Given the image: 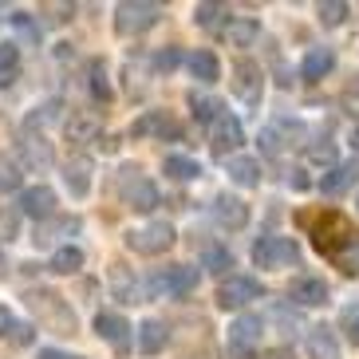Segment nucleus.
<instances>
[{
    "label": "nucleus",
    "instance_id": "1",
    "mask_svg": "<svg viewBox=\"0 0 359 359\" xmlns=\"http://www.w3.org/2000/svg\"><path fill=\"white\" fill-rule=\"evenodd\" d=\"M24 300H28V308L40 316V324L48 327V332H55V336H72V332H75V312H72V304H67L60 292L32 288Z\"/></svg>",
    "mask_w": 359,
    "mask_h": 359
},
{
    "label": "nucleus",
    "instance_id": "2",
    "mask_svg": "<svg viewBox=\"0 0 359 359\" xmlns=\"http://www.w3.org/2000/svg\"><path fill=\"white\" fill-rule=\"evenodd\" d=\"M158 20H162V4H150V0H123V4H115V32L118 36H142Z\"/></svg>",
    "mask_w": 359,
    "mask_h": 359
},
{
    "label": "nucleus",
    "instance_id": "3",
    "mask_svg": "<svg viewBox=\"0 0 359 359\" xmlns=\"http://www.w3.org/2000/svg\"><path fill=\"white\" fill-rule=\"evenodd\" d=\"M253 261L257 269H292L300 261V245L292 237H261L253 245Z\"/></svg>",
    "mask_w": 359,
    "mask_h": 359
},
{
    "label": "nucleus",
    "instance_id": "4",
    "mask_svg": "<svg viewBox=\"0 0 359 359\" xmlns=\"http://www.w3.org/2000/svg\"><path fill=\"white\" fill-rule=\"evenodd\" d=\"M170 245H174V225H166V222H150L127 233V249L142 257H158V253H166Z\"/></svg>",
    "mask_w": 359,
    "mask_h": 359
},
{
    "label": "nucleus",
    "instance_id": "5",
    "mask_svg": "<svg viewBox=\"0 0 359 359\" xmlns=\"http://www.w3.org/2000/svg\"><path fill=\"white\" fill-rule=\"evenodd\" d=\"M123 201H127L130 210H138V213H150L154 205H158V186L142 174L138 166H127L123 170Z\"/></svg>",
    "mask_w": 359,
    "mask_h": 359
},
{
    "label": "nucleus",
    "instance_id": "6",
    "mask_svg": "<svg viewBox=\"0 0 359 359\" xmlns=\"http://www.w3.org/2000/svg\"><path fill=\"white\" fill-rule=\"evenodd\" d=\"M355 237L359 233H351L348 217H339V213H324V222L316 225V249L324 257H336L339 249H348Z\"/></svg>",
    "mask_w": 359,
    "mask_h": 359
},
{
    "label": "nucleus",
    "instance_id": "7",
    "mask_svg": "<svg viewBox=\"0 0 359 359\" xmlns=\"http://www.w3.org/2000/svg\"><path fill=\"white\" fill-rule=\"evenodd\" d=\"M233 95L241 99V103H249V107H261V95H264V72H261V64H253V60L233 64Z\"/></svg>",
    "mask_w": 359,
    "mask_h": 359
},
{
    "label": "nucleus",
    "instance_id": "8",
    "mask_svg": "<svg viewBox=\"0 0 359 359\" xmlns=\"http://www.w3.org/2000/svg\"><path fill=\"white\" fill-rule=\"evenodd\" d=\"M261 296H264L261 280H253V276H229V280H222V288H217V304L229 312V308L253 304V300H261Z\"/></svg>",
    "mask_w": 359,
    "mask_h": 359
},
{
    "label": "nucleus",
    "instance_id": "9",
    "mask_svg": "<svg viewBox=\"0 0 359 359\" xmlns=\"http://www.w3.org/2000/svg\"><path fill=\"white\" fill-rule=\"evenodd\" d=\"M55 190L52 186H28V190H20V198H16V213H24V217H36V222H48V217H55Z\"/></svg>",
    "mask_w": 359,
    "mask_h": 359
},
{
    "label": "nucleus",
    "instance_id": "10",
    "mask_svg": "<svg viewBox=\"0 0 359 359\" xmlns=\"http://www.w3.org/2000/svg\"><path fill=\"white\" fill-rule=\"evenodd\" d=\"M198 285V269H190V264H174V269H166V273H158L154 280L147 285L150 296H186L190 288Z\"/></svg>",
    "mask_w": 359,
    "mask_h": 359
},
{
    "label": "nucleus",
    "instance_id": "11",
    "mask_svg": "<svg viewBox=\"0 0 359 359\" xmlns=\"http://www.w3.org/2000/svg\"><path fill=\"white\" fill-rule=\"evenodd\" d=\"M210 142H213V154L217 158H229L233 150L245 142V130H241V123L233 115H217L213 118V135H210Z\"/></svg>",
    "mask_w": 359,
    "mask_h": 359
},
{
    "label": "nucleus",
    "instance_id": "12",
    "mask_svg": "<svg viewBox=\"0 0 359 359\" xmlns=\"http://www.w3.org/2000/svg\"><path fill=\"white\" fill-rule=\"evenodd\" d=\"M20 158H24V166H28V170H48L55 162V150H52V142H48L43 135L24 130V135H20Z\"/></svg>",
    "mask_w": 359,
    "mask_h": 359
},
{
    "label": "nucleus",
    "instance_id": "13",
    "mask_svg": "<svg viewBox=\"0 0 359 359\" xmlns=\"http://www.w3.org/2000/svg\"><path fill=\"white\" fill-rule=\"evenodd\" d=\"M135 138H147V135H158V138H182V123L178 118H170L166 111H147L142 118H135V127H130Z\"/></svg>",
    "mask_w": 359,
    "mask_h": 359
},
{
    "label": "nucleus",
    "instance_id": "14",
    "mask_svg": "<svg viewBox=\"0 0 359 359\" xmlns=\"http://www.w3.org/2000/svg\"><path fill=\"white\" fill-rule=\"evenodd\" d=\"M261 332H264L261 316L245 312V316H237V320L229 324V348H233V351H249V348H257V344H261Z\"/></svg>",
    "mask_w": 359,
    "mask_h": 359
},
{
    "label": "nucleus",
    "instance_id": "15",
    "mask_svg": "<svg viewBox=\"0 0 359 359\" xmlns=\"http://www.w3.org/2000/svg\"><path fill=\"white\" fill-rule=\"evenodd\" d=\"M213 217H217V225L229 233L245 229L249 225V205H245L241 198H229V194H222V198L213 201Z\"/></svg>",
    "mask_w": 359,
    "mask_h": 359
},
{
    "label": "nucleus",
    "instance_id": "16",
    "mask_svg": "<svg viewBox=\"0 0 359 359\" xmlns=\"http://www.w3.org/2000/svg\"><path fill=\"white\" fill-rule=\"evenodd\" d=\"M355 182H359V162L355 158H351V162H336V166L320 178V190H324L327 198H339V194H348Z\"/></svg>",
    "mask_w": 359,
    "mask_h": 359
},
{
    "label": "nucleus",
    "instance_id": "17",
    "mask_svg": "<svg viewBox=\"0 0 359 359\" xmlns=\"http://www.w3.org/2000/svg\"><path fill=\"white\" fill-rule=\"evenodd\" d=\"M91 170H95V162L87 158V154H75L64 166V186L72 198H87L91 194Z\"/></svg>",
    "mask_w": 359,
    "mask_h": 359
},
{
    "label": "nucleus",
    "instance_id": "18",
    "mask_svg": "<svg viewBox=\"0 0 359 359\" xmlns=\"http://www.w3.org/2000/svg\"><path fill=\"white\" fill-rule=\"evenodd\" d=\"M296 304L304 308H316V304H327V280L324 276H296L292 280V292H288Z\"/></svg>",
    "mask_w": 359,
    "mask_h": 359
},
{
    "label": "nucleus",
    "instance_id": "19",
    "mask_svg": "<svg viewBox=\"0 0 359 359\" xmlns=\"http://www.w3.org/2000/svg\"><path fill=\"white\" fill-rule=\"evenodd\" d=\"M332 67H336V52H332V48H308L304 64H300V79L320 83L324 75H332Z\"/></svg>",
    "mask_w": 359,
    "mask_h": 359
},
{
    "label": "nucleus",
    "instance_id": "20",
    "mask_svg": "<svg viewBox=\"0 0 359 359\" xmlns=\"http://www.w3.org/2000/svg\"><path fill=\"white\" fill-rule=\"evenodd\" d=\"M67 138L72 142H95V135L103 130V118L95 115V111H72V118L64 123Z\"/></svg>",
    "mask_w": 359,
    "mask_h": 359
},
{
    "label": "nucleus",
    "instance_id": "21",
    "mask_svg": "<svg viewBox=\"0 0 359 359\" xmlns=\"http://www.w3.org/2000/svg\"><path fill=\"white\" fill-rule=\"evenodd\" d=\"M95 332H99V339H107V344H115L118 351H127L130 344H127V332H130V324L118 312H99L95 316Z\"/></svg>",
    "mask_w": 359,
    "mask_h": 359
},
{
    "label": "nucleus",
    "instance_id": "22",
    "mask_svg": "<svg viewBox=\"0 0 359 359\" xmlns=\"http://www.w3.org/2000/svg\"><path fill=\"white\" fill-rule=\"evenodd\" d=\"M225 40H229L233 48H253V43L261 40V20H257V16H233V20L225 24Z\"/></svg>",
    "mask_w": 359,
    "mask_h": 359
},
{
    "label": "nucleus",
    "instance_id": "23",
    "mask_svg": "<svg viewBox=\"0 0 359 359\" xmlns=\"http://www.w3.org/2000/svg\"><path fill=\"white\" fill-rule=\"evenodd\" d=\"M225 166H229V182H237L241 190H253V186H261V178H264L261 162H257V158H245V154H233Z\"/></svg>",
    "mask_w": 359,
    "mask_h": 359
},
{
    "label": "nucleus",
    "instance_id": "24",
    "mask_svg": "<svg viewBox=\"0 0 359 359\" xmlns=\"http://www.w3.org/2000/svg\"><path fill=\"white\" fill-rule=\"evenodd\" d=\"M135 336H138V351H142V355H158V351L166 348L170 332H166V324H162V320H142Z\"/></svg>",
    "mask_w": 359,
    "mask_h": 359
},
{
    "label": "nucleus",
    "instance_id": "25",
    "mask_svg": "<svg viewBox=\"0 0 359 359\" xmlns=\"http://www.w3.org/2000/svg\"><path fill=\"white\" fill-rule=\"evenodd\" d=\"M308 359H339V344L332 327H308Z\"/></svg>",
    "mask_w": 359,
    "mask_h": 359
},
{
    "label": "nucleus",
    "instance_id": "26",
    "mask_svg": "<svg viewBox=\"0 0 359 359\" xmlns=\"http://www.w3.org/2000/svg\"><path fill=\"white\" fill-rule=\"evenodd\" d=\"M190 72L201 83H217V79H222V64H217V55H213L210 48H198V52L190 55Z\"/></svg>",
    "mask_w": 359,
    "mask_h": 359
},
{
    "label": "nucleus",
    "instance_id": "27",
    "mask_svg": "<svg viewBox=\"0 0 359 359\" xmlns=\"http://www.w3.org/2000/svg\"><path fill=\"white\" fill-rule=\"evenodd\" d=\"M83 249H79V245H60V249H55L52 253V264H48V269H52V273H60V276H72V273H79V269H83Z\"/></svg>",
    "mask_w": 359,
    "mask_h": 359
},
{
    "label": "nucleus",
    "instance_id": "28",
    "mask_svg": "<svg viewBox=\"0 0 359 359\" xmlns=\"http://www.w3.org/2000/svg\"><path fill=\"white\" fill-rule=\"evenodd\" d=\"M79 229V217H48V222L36 225V245H52L55 237H64V233H75Z\"/></svg>",
    "mask_w": 359,
    "mask_h": 359
},
{
    "label": "nucleus",
    "instance_id": "29",
    "mask_svg": "<svg viewBox=\"0 0 359 359\" xmlns=\"http://www.w3.org/2000/svg\"><path fill=\"white\" fill-rule=\"evenodd\" d=\"M162 170H166V178H174V182L201 178V162L198 158H182V154H170V158L162 162Z\"/></svg>",
    "mask_w": 359,
    "mask_h": 359
},
{
    "label": "nucleus",
    "instance_id": "30",
    "mask_svg": "<svg viewBox=\"0 0 359 359\" xmlns=\"http://www.w3.org/2000/svg\"><path fill=\"white\" fill-rule=\"evenodd\" d=\"M87 87H91V95H95L99 103H111L115 91H111V79H107V64H103V60H91V64H87Z\"/></svg>",
    "mask_w": 359,
    "mask_h": 359
},
{
    "label": "nucleus",
    "instance_id": "31",
    "mask_svg": "<svg viewBox=\"0 0 359 359\" xmlns=\"http://www.w3.org/2000/svg\"><path fill=\"white\" fill-rule=\"evenodd\" d=\"M20 182H24V166L12 158L8 150H0V194L20 190Z\"/></svg>",
    "mask_w": 359,
    "mask_h": 359
},
{
    "label": "nucleus",
    "instance_id": "32",
    "mask_svg": "<svg viewBox=\"0 0 359 359\" xmlns=\"http://www.w3.org/2000/svg\"><path fill=\"white\" fill-rule=\"evenodd\" d=\"M20 75V48L16 43H0V87L16 83Z\"/></svg>",
    "mask_w": 359,
    "mask_h": 359
},
{
    "label": "nucleus",
    "instance_id": "33",
    "mask_svg": "<svg viewBox=\"0 0 359 359\" xmlns=\"http://www.w3.org/2000/svg\"><path fill=\"white\" fill-rule=\"evenodd\" d=\"M201 269H210V273H229L233 253L225 245H205V249H201Z\"/></svg>",
    "mask_w": 359,
    "mask_h": 359
},
{
    "label": "nucleus",
    "instance_id": "34",
    "mask_svg": "<svg viewBox=\"0 0 359 359\" xmlns=\"http://www.w3.org/2000/svg\"><path fill=\"white\" fill-rule=\"evenodd\" d=\"M190 111H194V118H198V123H213V118L222 115V103H217V99H205V95H198V91H194V95H190Z\"/></svg>",
    "mask_w": 359,
    "mask_h": 359
},
{
    "label": "nucleus",
    "instance_id": "35",
    "mask_svg": "<svg viewBox=\"0 0 359 359\" xmlns=\"http://www.w3.org/2000/svg\"><path fill=\"white\" fill-rule=\"evenodd\" d=\"M55 115H60V103H43V107H36L32 115L24 118V130H32V135L40 130V135H43V127H48V123H52Z\"/></svg>",
    "mask_w": 359,
    "mask_h": 359
},
{
    "label": "nucleus",
    "instance_id": "36",
    "mask_svg": "<svg viewBox=\"0 0 359 359\" xmlns=\"http://www.w3.org/2000/svg\"><path fill=\"white\" fill-rule=\"evenodd\" d=\"M225 4H213V0H205V4H198V8H194V24H198V28H213V24L222 20L225 16Z\"/></svg>",
    "mask_w": 359,
    "mask_h": 359
},
{
    "label": "nucleus",
    "instance_id": "37",
    "mask_svg": "<svg viewBox=\"0 0 359 359\" xmlns=\"http://www.w3.org/2000/svg\"><path fill=\"white\" fill-rule=\"evenodd\" d=\"M320 24H327V28H336V24H344V16H348V4L344 0H327V4H320Z\"/></svg>",
    "mask_w": 359,
    "mask_h": 359
},
{
    "label": "nucleus",
    "instance_id": "38",
    "mask_svg": "<svg viewBox=\"0 0 359 359\" xmlns=\"http://www.w3.org/2000/svg\"><path fill=\"white\" fill-rule=\"evenodd\" d=\"M20 237V213L0 205V241H16Z\"/></svg>",
    "mask_w": 359,
    "mask_h": 359
},
{
    "label": "nucleus",
    "instance_id": "39",
    "mask_svg": "<svg viewBox=\"0 0 359 359\" xmlns=\"http://www.w3.org/2000/svg\"><path fill=\"white\" fill-rule=\"evenodd\" d=\"M339 327L348 332V339L359 348V304H348L344 312H339Z\"/></svg>",
    "mask_w": 359,
    "mask_h": 359
},
{
    "label": "nucleus",
    "instance_id": "40",
    "mask_svg": "<svg viewBox=\"0 0 359 359\" xmlns=\"http://www.w3.org/2000/svg\"><path fill=\"white\" fill-rule=\"evenodd\" d=\"M332 261H336L339 264V269H344V273H359V241H351L348 245V249H339V253L336 257H332Z\"/></svg>",
    "mask_w": 359,
    "mask_h": 359
},
{
    "label": "nucleus",
    "instance_id": "41",
    "mask_svg": "<svg viewBox=\"0 0 359 359\" xmlns=\"http://www.w3.org/2000/svg\"><path fill=\"white\" fill-rule=\"evenodd\" d=\"M178 64H182V52H178V48H162V52L154 55V67H158V72H174Z\"/></svg>",
    "mask_w": 359,
    "mask_h": 359
},
{
    "label": "nucleus",
    "instance_id": "42",
    "mask_svg": "<svg viewBox=\"0 0 359 359\" xmlns=\"http://www.w3.org/2000/svg\"><path fill=\"white\" fill-rule=\"evenodd\" d=\"M308 154H312V162H324V166H332V162H336V147H332L327 138H324V142H316Z\"/></svg>",
    "mask_w": 359,
    "mask_h": 359
},
{
    "label": "nucleus",
    "instance_id": "43",
    "mask_svg": "<svg viewBox=\"0 0 359 359\" xmlns=\"http://www.w3.org/2000/svg\"><path fill=\"white\" fill-rule=\"evenodd\" d=\"M344 111H348V115H359V79L344 91Z\"/></svg>",
    "mask_w": 359,
    "mask_h": 359
},
{
    "label": "nucleus",
    "instance_id": "44",
    "mask_svg": "<svg viewBox=\"0 0 359 359\" xmlns=\"http://www.w3.org/2000/svg\"><path fill=\"white\" fill-rule=\"evenodd\" d=\"M12 339L16 344H32V324H12Z\"/></svg>",
    "mask_w": 359,
    "mask_h": 359
},
{
    "label": "nucleus",
    "instance_id": "45",
    "mask_svg": "<svg viewBox=\"0 0 359 359\" xmlns=\"http://www.w3.org/2000/svg\"><path fill=\"white\" fill-rule=\"evenodd\" d=\"M257 359H296V351L292 348H269V351H261Z\"/></svg>",
    "mask_w": 359,
    "mask_h": 359
},
{
    "label": "nucleus",
    "instance_id": "46",
    "mask_svg": "<svg viewBox=\"0 0 359 359\" xmlns=\"http://www.w3.org/2000/svg\"><path fill=\"white\" fill-rule=\"evenodd\" d=\"M12 324H16V320H12V312L4 304H0V336H8L12 332Z\"/></svg>",
    "mask_w": 359,
    "mask_h": 359
},
{
    "label": "nucleus",
    "instance_id": "47",
    "mask_svg": "<svg viewBox=\"0 0 359 359\" xmlns=\"http://www.w3.org/2000/svg\"><path fill=\"white\" fill-rule=\"evenodd\" d=\"M288 186H292V190H308V178H304V170H292V174H288Z\"/></svg>",
    "mask_w": 359,
    "mask_h": 359
},
{
    "label": "nucleus",
    "instance_id": "48",
    "mask_svg": "<svg viewBox=\"0 0 359 359\" xmlns=\"http://www.w3.org/2000/svg\"><path fill=\"white\" fill-rule=\"evenodd\" d=\"M40 359H72V355H60V351H40Z\"/></svg>",
    "mask_w": 359,
    "mask_h": 359
},
{
    "label": "nucleus",
    "instance_id": "49",
    "mask_svg": "<svg viewBox=\"0 0 359 359\" xmlns=\"http://www.w3.org/2000/svg\"><path fill=\"white\" fill-rule=\"evenodd\" d=\"M351 147H355V154H359V127L351 130Z\"/></svg>",
    "mask_w": 359,
    "mask_h": 359
},
{
    "label": "nucleus",
    "instance_id": "50",
    "mask_svg": "<svg viewBox=\"0 0 359 359\" xmlns=\"http://www.w3.org/2000/svg\"><path fill=\"white\" fill-rule=\"evenodd\" d=\"M0 264H4V257H0Z\"/></svg>",
    "mask_w": 359,
    "mask_h": 359
},
{
    "label": "nucleus",
    "instance_id": "51",
    "mask_svg": "<svg viewBox=\"0 0 359 359\" xmlns=\"http://www.w3.org/2000/svg\"><path fill=\"white\" fill-rule=\"evenodd\" d=\"M355 205H359V201H355Z\"/></svg>",
    "mask_w": 359,
    "mask_h": 359
}]
</instances>
